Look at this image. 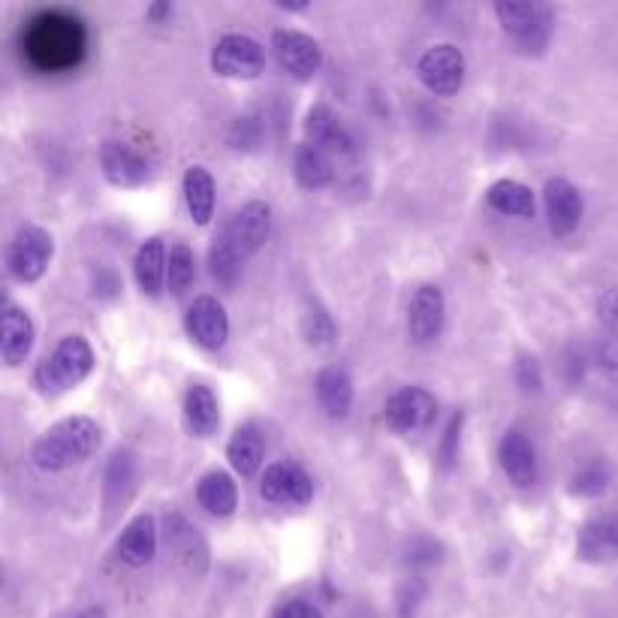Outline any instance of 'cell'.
<instances>
[{
  "mask_svg": "<svg viewBox=\"0 0 618 618\" xmlns=\"http://www.w3.org/2000/svg\"><path fill=\"white\" fill-rule=\"evenodd\" d=\"M269 230H272V212H269L266 203H247L230 217V224L221 230L212 251H209L212 275L224 287H233L242 275L247 256L266 245Z\"/></svg>",
  "mask_w": 618,
  "mask_h": 618,
  "instance_id": "6da1fadb",
  "label": "cell"
},
{
  "mask_svg": "<svg viewBox=\"0 0 618 618\" xmlns=\"http://www.w3.org/2000/svg\"><path fill=\"white\" fill-rule=\"evenodd\" d=\"M100 437H103V432L91 416H67L33 444V465L45 474H58V470L82 465L85 458L97 453Z\"/></svg>",
  "mask_w": 618,
  "mask_h": 618,
  "instance_id": "7a4b0ae2",
  "label": "cell"
},
{
  "mask_svg": "<svg viewBox=\"0 0 618 618\" xmlns=\"http://www.w3.org/2000/svg\"><path fill=\"white\" fill-rule=\"evenodd\" d=\"M91 372H94L91 344L82 335H67L64 342L54 347L52 356H45L43 363L37 365L33 384H37L40 393L61 395L82 384Z\"/></svg>",
  "mask_w": 618,
  "mask_h": 618,
  "instance_id": "3957f363",
  "label": "cell"
},
{
  "mask_svg": "<svg viewBox=\"0 0 618 618\" xmlns=\"http://www.w3.org/2000/svg\"><path fill=\"white\" fill-rule=\"evenodd\" d=\"M85 45L82 28L73 19L64 16H43L40 22H33L31 33H28V52L40 67H67L73 64L79 52Z\"/></svg>",
  "mask_w": 618,
  "mask_h": 618,
  "instance_id": "277c9868",
  "label": "cell"
},
{
  "mask_svg": "<svg viewBox=\"0 0 618 618\" xmlns=\"http://www.w3.org/2000/svg\"><path fill=\"white\" fill-rule=\"evenodd\" d=\"M54 254V242L52 235L45 233L43 226L28 224L22 226L16 239L10 242V251H7V269L16 281L22 284H33L45 275V269L52 263Z\"/></svg>",
  "mask_w": 618,
  "mask_h": 618,
  "instance_id": "5b68a950",
  "label": "cell"
},
{
  "mask_svg": "<svg viewBox=\"0 0 618 618\" xmlns=\"http://www.w3.org/2000/svg\"><path fill=\"white\" fill-rule=\"evenodd\" d=\"M266 67L263 45L247 33H226L212 52V70L224 79H256Z\"/></svg>",
  "mask_w": 618,
  "mask_h": 618,
  "instance_id": "8992f818",
  "label": "cell"
},
{
  "mask_svg": "<svg viewBox=\"0 0 618 618\" xmlns=\"http://www.w3.org/2000/svg\"><path fill=\"white\" fill-rule=\"evenodd\" d=\"M435 395L423 389V386H405V389L393 393L384 411L386 426L393 428V432H402V435H414V432L428 428L435 423Z\"/></svg>",
  "mask_w": 618,
  "mask_h": 618,
  "instance_id": "52a82bcc",
  "label": "cell"
},
{
  "mask_svg": "<svg viewBox=\"0 0 618 618\" xmlns=\"http://www.w3.org/2000/svg\"><path fill=\"white\" fill-rule=\"evenodd\" d=\"M416 75H419V82H423L432 94L453 97L458 94V88L465 82V58H462V52H458L456 45H432V49L419 58Z\"/></svg>",
  "mask_w": 618,
  "mask_h": 618,
  "instance_id": "ba28073f",
  "label": "cell"
},
{
  "mask_svg": "<svg viewBox=\"0 0 618 618\" xmlns=\"http://www.w3.org/2000/svg\"><path fill=\"white\" fill-rule=\"evenodd\" d=\"M260 495L269 504L302 507V504L311 502L314 483H311L308 470L296 465V462H275V465H269L263 480H260Z\"/></svg>",
  "mask_w": 618,
  "mask_h": 618,
  "instance_id": "9c48e42d",
  "label": "cell"
},
{
  "mask_svg": "<svg viewBox=\"0 0 618 618\" xmlns=\"http://www.w3.org/2000/svg\"><path fill=\"white\" fill-rule=\"evenodd\" d=\"M272 52H275L281 70L293 79H311V75H317L323 64L321 43L311 40L308 33L275 31L272 33Z\"/></svg>",
  "mask_w": 618,
  "mask_h": 618,
  "instance_id": "30bf717a",
  "label": "cell"
},
{
  "mask_svg": "<svg viewBox=\"0 0 618 618\" xmlns=\"http://www.w3.org/2000/svg\"><path fill=\"white\" fill-rule=\"evenodd\" d=\"M100 166L109 184L115 188H139L151 179L149 158H142L136 149H130L128 142L109 139L100 149Z\"/></svg>",
  "mask_w": 618,
  "mask_h": 618,
  "instance_id": "8fae6325",
  "label": "cell"
},
{
  "mask_svg": "<svg viewBox=\"0 0 618 618\" xmlns=\"http://www.w3.org/2000/svg\"><path fill=\"white\" fill-rule=\"evenodd\" d=\"M188 332L205 351H221L230 338V317L214 296H196L188 308Z\"/></svg>",
  "mask_w": 618,
  "mask_h": 618,
  "instance_id": "7c38bea8",
  "label": "cell"
},
{
  "mask_svg": "<svg viewBox=\"0 0 618 618\" xmlns=\"http://www.w3.org/2000/svg\"><path fill=\"white\" fill-rule=\"evenodd\" d=\"M495 16L516 43L544 45L549 33V12L537 3H498Z\"/></svg>",
  "mask_w": 618,
  "mask_h": 618,
  "instance_id": "4fadbf2b",
  "label": "cell"
},
{
  "mask_svg": "<svg viewBox=\"0 0 618 618\" xmlns=\"http://www.w3.org/2000/svg\"><path fill=\"white\" fill-rule=\"evenodd\" d=\"M544 205L546 217H549V230L558 239H565L579 226L582 221V196L567 179H549L544 188Z\"/></svg>",
  "mask_w": 618,
  "mask_h": 618,
  "instance_id": "5bb4252c",
  "label": "cell"
},
{
  "mask_svg": "<svg viewBox=\"0 0 618 618\" xmlns=\"http://www.w3.org/2000/svg\"><path fill=\"white\" fill-rule=\"evenodd\" d=\"M444 314H447V302H444V293L440 287H426L416 290L414 302H411V311H407V330H411V338L416 344H432L444 330Z\"/></svg>",
  "mask_w": 618,
  "mask_h": 618,
  "instance_id": "9a60e30c",
  "label": "cell"
},
{
  "mask_svg": "<svg viewBox=\"0 0 618 618\" xmlns=\"http://www.w3.org/2000/svg\"><path fill=\"white\" fill-rule=\"evenodd\" d=\"M305 136H308V145H317V149L332 154V158H347L356 149L347 128H344L330 107L308 109V115H305Z\"/></svg>",
  "mask_w": 618,
  "mask_h": 618,
  "instance_id": "2e32d148",
  "label": "cell"
},
{
  "mask_svg": "<svg viewBox=\"0 0 618 618\" xmlns=\"http://www.w3.org/2000/svg\"><path fill=\"white\" fill-rule=\"evenodd\" d=\"M498 458H502V468L513 486L528 489V486L537 483V453H534V444L523 432L510 428V432L502 437Z\"/></svg>",
  "mask_w": 618,
  "mask_h": 618,
  "instance_id": "e0dca14e",
  "label": "cell"
},
{
  "mask_svg": "<svg viewBox=\"0 0 618 618\" xmlns=\"http://www.w3.org/2000/svg\"><path fill=\"white\" fill-rule=\"evenodd\" d=\"M115 553L118 558L130 567L151 565L154 555H158V523H154V516H149V513L136 516V519L121 531V537H118Z\"/></svg>",
  "mask_w": 618,
  "mask_h": 618,
  "instance_id": "ac0fdd59",
  "label": "cell"
},
{
  "mask_svg": "<svg viewBox=\"0 0 618 618\" xmlns=\"http://www.w3.org/2000/svg\"><path fill=\"white\" fill-rule=\"evenodd\" d=\"M166 546L188 570L203 574L205 565H209V549H205L203 534L196 531L184 516H166Z\"/></svg>",
  "mask_w": 618,
  "mask_h": 618,
  "instance_id": "d6986e66",
  "label": "cell"
},
{
  "mask_svg": "<svg viewBox=\"0 0 618 618\" xmlns=\"http://www.w3.org/2000/svg\"><path fill=\"white\" fill-rule=\"evenodd\" d=\"M184 428L191 432L193 437H212L221 426V407H217V398L205 384H193L188 393H184Z\"/></svg>",
  "mask_w": 618,
  "mask_h": 618,
  "instance_id": "ffe728a7",
  "label": "cell"
},
{
  "mask_svg": "<svg viewBox=\"0 0 618 618\" xmlns=\"http://www.w3.org/2000/svg\"><path fill=\"white\" fill-rule=\"evenodd\" d=\"M33 347V321L31 314L19 305H7L3 311V338H0V353L7 365H22Z\"/></svg>",
  "mask_w": 618,
  "mask_h": 618,
  "instance_id": "44dd1931",
  "label": "cell"
},
{
  "mask_svg": "<svg viewBox=\"0 0 618 618\" xmlns=\"http://www.w3.org/2000/svg\"><path fill=\"white\" fill-rule=\"evenodd\" d=\"M576 553H579V558H586V561H609V558H618V513L588 523L586 528L579 531Z\"/></svg>",
  "mask_w": 618,
  "mask_h": 618,
  "instance_id": "7402d4cb",
  "label": "cell"
},
{
  "mask_svg": "<svg viewBox=\"0 0 618 618\" xmlns=\"http://www.w3.org/2000/svg\"><path fill=\"white\" fill-rule=\"evenodd\" d=\"M317 402L332 419H344L353 407V381L344 368H323L314 381Z\"/></svg>",
  "mask_w": 618,
  "mask_h": 618,
  "instance_id": "603a6c76",
  "label": "cell"
},
{
  "mask_svg": "<svg viewBox=\"0 0 618 618\" xmlns=\"http://www.w3.org/2000/svg\"><path fill=\"white\" fill-rule=\"evenodd\" d=\"M133 275L145 296H161L166 281V247L161 239H145L133 256Z\"/></svg>",
  "mask_w": 618,
  "mask_h": 618,
  "instance_id": "cb8c5ba5",
  "label": "cell"
},
{
  "mask_svg": "<svg viewBox=\"0 0 618 618\" xmlns=\"http://www.w3.org/2000/svg\"><path fill=\"white\" fill-rule=\"evenodd\" d=\"M196 502L203 504L205 510L224 519V516H233L235 507H239V489H235V480L226 474V470H209L200 486H196Z\"/></svg>",
  "mask_w": 618,
  "mask_h": 618,
  "instance_id": "d4e9b609",
  "label": "cell"
},
{
  "mask_svg": "<svg viewBox=\"0 0 618 618\" xmlns=\"http://www.w3.org/2000/svg\"><path fill=\"white\" fill-rule=\"evenodd\" d=\"M263 456H266L263 437L251 426L239 428L226 444V458H230L235 474H242V477H254L256 470L263 468Z\"/></svg>",
  "mask_w": 618,
  "mask_h": 618,
  "instance_id": "484cf974",
  "label": "cell"
},
{
  "mask_svg": "<svg viewBox=\"0 0 618 618\" xmlns=\"http://www.w3.org/2000/svg\"><path fill=\"white\" fill-rule=\"evenodd\" d=\"M184 200L188 212L200 226H205L214 217V179L205 166H191L184 172Z\"/></svg>",
  "mask_w": 618,
  "mask_h": 618,
  "instance_id": "4316f807",
  "label": "cell"
},
{
  "mask_svg": "<svg viewBox=\"0 0 618 618\" xmlns=\"http://www.w3.org/2000/svg\"><path fill=\"white\" fill-rule=\"evenodd\" d=\"M296 182L308 191H321L335 182V166H332V154L321 151L317 145H302L296 151Z\"/></svg>",
  "mask_w": 618,
  "mask_h": 618,
  "instance_id": "83f0119b",
  "label": "cell"
},
{
  "mask_svg": "<svg viewBox=\"0 0 618 618\" xmlns=\"http://www.w3.org/2000/svg\"><path fill=\"white\" fill-rule=\"evenodd\" d=\"M486 200L495 212L510 214V217H534V193L531 188H525L519 182H510V179H502L495 182L486 193Z\"/></svg>",
  "mask_w": 618,
  "mask_h": 618,
  "instance_id": "f1b7e54d",
  "label": "cell"
},
{
  "mask_svg": "<svg viewBox=\"0 0 618 618\" xmlns=\"http://www.w3.org/2000/svg\"><path fill=\"white\" fill-rule=\"evenodd\" d=\"M133 480H136V465H133V456L128 449H118L109 458L107 468V504L109 510H115L118 504L128 502L130 489H133Z\"/></svg>",
  "mask_w": 618,
  "mask_h": 618,
  "instance_id": "f546056e",
  "label": "cell"
},
{
  "mask_svg": "<svg viewBox=\"0 0 618 618\" xmlns=\"http://www.w3.org/2000/svg\"><path fill=\"white\" fill-rule=\"evenodd\" d=\"M193 277H196L193 251L184 242H175L170 251V263H166V284L175 296H182L184 290L193 284Z\"/></svg>",
  "mask_w": 618,
  "mask_h": 618,
  "instance_id": "4dcf8cb0",
  "label": "cell"
},
{
  "mask_svg": "<svg viewBox=\"0 0 618 618\" xmlns=\"http://www.w3.org/2000/svg\"><path fill=\"white\" fill-rule=\"evenodd\" d=\"M302 335H305V342L311 347H332L335 338H338V330H335V323L321 305H311L305 311V317H302Z\"/></svg>",
  "mask_w": 618,
  "mask_h": 618,
  "instance_id": "1f68e13d",
  "label": "cell"
},
{
  "mask_svg": "<svg viewBox=\"0 0 618 618\" xmlns=\"http://www.w3.org/2000/svg\"><path fill=\"white\" fill-rule=\"evenodd\" d=\"M609 486V468L607 465H588L574 477V486L570 492L574 495H582V498H591V495H600V492Z\"/></svg>",
  "mask_w": 618,
  "mask_h": 618,
  "instance_id": "d6a6232c",
  "label": "cell"
},
{
  "mask_svg": "<svg viewBox=\"0 0 618 618\" xmlns=\"http://www.w3.org/2000/svg\"><path fill=\"white\" fill-rule=\"evenodd\" d=\"M440 561V546L432 540H414L407 549V565L411 567H432Z\"/></svg>",
  "mask_w": 618,
  "mask_h": 618,
  "instance_id": "836d02e7",
  "label": "cell"
},
{
  "mask_svg": "<svg viewBox=\"0 0 618 618\" xmlns=\"http://www.w3.org/2000/svg\"><path fill=\"white\" fill-rule=\"evenodd\" d=\"M458 435H462V416H453V423L444 432V440H440V465L449 468L458 458Z\"/></svg>",
  "mask_w": 618,
  "mask_h": 618,
  "instance_id": "e575fe53",
  "label": "cell"
},
{
  "mask_svg": "<svg viewBox=\"0 0 618 618\" xmlns=\"http://www.w3.org/2000/svg\"><path fill=\"white\" fill-rule=\"evenodd\" d=\"M516 381H519L523 389H534V393H537L540 384H544V381H540V365H537V359H528V356L519 359V363H516Z\"/></svg>",
  "mask_w": 618,
  "mask_h": 618,
  "instance_id": "d590c367",
  "label": "cell"
},
{
  "mask_svg": "<svg viewBox=\"0 0 618 618\" xmlns=\"http://www.w3.org/2000/svg\"><path fill=\"white\" fill-rule=\"evenodd\" d=\"M275 618H323L321 609L308 600H287L275 609Z\"/></svg>",
  "mask_w": 618,
  "mask_h": 618,
  "instance_id": "8d00e7d4",
  "label": "cell"
},
{
  "mask_svg": "<svg viewBox=\"0 0 618 618\" xmlns=\"http://www.w3.org/2000/svg\"><path fill=\"white\" fill-rule=\"evenodd\" d=\"M597 311H600V321L607 323L609 330L618 332V287L609 290V293H604V298H600Z\"/></svg>",
  "mask_w": 618,
  "mask_h": 618,
  "instance_id": "74e56055",
  "label": "cell"
},
{
  "mask_svg": "<svg viewBox=\"0 0 618 618\" xmlns=\"http://www.w3.org/2000/svg\"><path fill=\"white\" fill-rule=\"evenodd\" d=\"M600 365H604L609 374H616L618 377V342L607 344V347L600 351Z\"/></svg>",
  "mask_w": 618,
  "mask_h": 618,
  "instance_id": "f35d334b",
  "label": "cell"
},
{
  "mask_svg": "<svg viewBox=\"0 0 618 618\" xmlns=\"http://www.w3.org/2000/svg\"><path fill=\"white\" fill-rule=\"evenodd\" d=\"M170 12H172L170 3H154V7H149L151 19H163V16H170Z\"/></svg>",
  "mask_w": 618,
  "mask_h": 618,
  "instance_id": "ab89813d",
  "label": "cell"
},
{
  "mask_svg": "<svg viewBox=\"0 0 618 618\" xmlns=\"http://www.w3.org/2000/svg\"><path fill=\"white\" fill-rule=\"evenodd\" d=\"M73 618H107V612L100 607H91V609H82V612H75Z\"/></svg>",
  "mask_w": 618,
  "mask_h": 618,
  "instance_id": "60d3db41",
  "label": "cell"
}]
</instances>
